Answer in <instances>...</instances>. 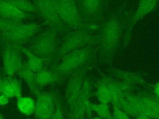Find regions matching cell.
I'll return each instance as SVG.
<instances>
[{
  "mask_svg": "<svg viewBox=\"0 0 159 119\" xmlns=\"http://www.w3.org/2000/svg\"><path fill=\"white\" fill-rule=\"evenodd\" d=\"M122 32V24L117 17H112L102 25L98 36L97 43L103 60L112 59L118 48Z\"/></svg>",
  "mask_w": 159,
  "mask_h": 119,
  "instance_id": "obj_1",
  "label": "cell"
},
{
  "mask_svg": "<svg viewBox=\"0 0 159 119\" xmlns=\"http://www.w3.org/2000/svg\"><path fill=\"white\" fill-rule=\"evenodd\" d=\"M95 50L92 45L84 46L65 55L61 61L52 69L61 78L72 75L80 68L86 66L94 55Z\"/></svg>",
  "mask_w": 159,
  "mask_h": 119,
  "instance_id": "obj_2",
  "label": "cell"
},
{
  "mask_svg": "<svg viewBox=\"0 0 159 119\" xmlns=\"http://www.w3.org/2000/svg\"><path fill=\"white\" fill-rule=\"evenodd\" d=\"M58 31L57 29L48 26L34 39L29 48L35 55L43 60L47 68L55 61L58 50Z\"/></svg>",
  "mask_w": 159,
  "mask_h": 119,
  "instance_id": "obj_3",
  "label": "cell"
},
{
  "mask_svg": "<svg viewBox=\"0 0 159 119\" xmlns=\"http://www.w3.org/2000/svg\"><path fill=\"white\" fill-rule=\"evenodd\" d=\"M44 23L32 22L20 24L16 27L0 32V45L22 46L33 38L40 32Z\"/></svg>",
  "mask_w": 159,
  "mask_h": 119,
  "instance_id": "obj_4",
  "label": "cell"
},
{
  "mask_svg": "<svg viewBox=\"0 0 159 119\" xmlns=\"http://www.w3.org/2000/svg\"><path fill=\"white\" fill-rule=\"evenodd\" d=\"M98 36L94 35L88 29H78L66 36L58 48L55 60L61 58L66 53L73 50L96 45Z\"/></svg>",
  "mask_w": 159,
  "mask_h": 119,
  "instance_id": "obj_5",
  "label": "cell"
},
{
  "mask_svg": "<svg viewBox=\"0 0 159 119\" xmlns=\"http://www.w3.org/2000/svg\"><path fill=\"white\" fill-rule=\"evenodd\" d=\"M58 18L63 25L78 29H88L79 14L76 3H66L60 0H54Z\"/></svg>",
  "mask_w": 159,
  "mask_h": 119,
  "instance_id": "obj_6",
  "label": "cell"
},
{
  "mask_svg": "<svg viewBox=\"0 0 159 119\" xmlns=\"http://www.w3.org/2000/svg\"><path fill=\"white\" fill-rule=\"evenodd\" d=\"M2 49V69L5 76L14 77L19 73L23 61L19 46L0 45Z\"/></svg>",
  "mask_w": 159,
  "mask_h": 119,
  "instance_id": "obj_7",
  "label": "cell"
},
{
  "mask_svg": "<svg viewBox=\"0 0 159 119\" xmlns=\"http://www.w3.org/2000/svg\"><path fill=\"white\" fill-rule=\"evenodd\" d=\"M36 13L41 16L46 24L58 30L63 25L58 18L54 0H33Z\"/></svg>",
  "mask_w": 159,
  "mask_h": 119,
  "instance_id": "obj_8",
  "label": "cell"
},
{
  "mask_svg": "<svg viewBox=\"0 0 159 119\" xmlns=\"http://www.w3.org/2000/svg\"><path fill=\"white\" fill-rule=\"evenodd\" d=\"M91 91V82L88 77H86L81 92L75 104L71 107L70 119H82L86 113L91 112V103L89 99Z\"/></svg>",
  "mask_w": 159,
  "mask_h": 119,
  "instance_id": "obj_9",
  "label": "cell"
},
{
  "mask_svg": "<svg viewBox=\"0 0 159 119\" xmlns=\"http://www.w3.org/2000/svg\"><path fill=\"white\" fill-rule=\"evenodd\" d=\"M106 0H79V14L83 21L93 22L102 15Z\"/></svg>",
  "mask_w": 159,
  "mask_h": 119,
  "instance_id": "obj_10",
  "label": "cell"
},
{
  "mask_svg": "<svg viewBox=\"0 0 159 119\" xmlns=\"http://www.w3.org/2000/svg\"><path fill=\"white\" fill-rule=\"evenodd\" d=\"M34 115L38 119H52L55 112V97L52 91L39 92L37 95Z\"/></svg>",
  "mask_w": 159,
  "mask_h": 119,
  "instance_id": "obj_11",
  "label": "cell"
},
{
  "mask_svg": "<svg viewBox=\"0 0 159 119\" xmlns=\"http://www.w3.org/2000/svg\"><path fill=\"white\" fill-rule=\"evenodd\" d=\"M86 66L71 75L66 88V99L68 104L72 107L78 100L83 86L86 76Z\"/></svg>",
  "mask_w": 159,
  "mask_h": 119,
  "instance_id": "obj_12",
  "label": "cell"
},
{
  "mask_svg": "<svg viewBox=\"0 0 159 119\" xmlns=\"http://www.w3.org/2000/svg\"><path fill=\"white\" fill-rule=\"evenodd\" d=\"M119 81H116L108 77L101 78L96 83V95L100 102L109 104L112 96L117 89Z\"/></svg>",
  "mask_w": 159,
  "mask_h": 119,
  "instance_id": "obj_13",
  "label": "cell"
},
{
  "mask_svg": "<svg viewBox=\"0 0 159 119\" xmlns=\"http://www.w3.org/2000/svg\"><path fill=\"white\" fill-rule=\"evenodd\" d=\"M0 17L23 22L24 20L30 18V14L19 10L12 4L5 0H0Z\"/></svg>",
  "mask_w": 159,
  "mask_h": 119,
  "instance_id": "obj_14",
  "label": "cell"
},
{
  "mask_svg": "<svg viewBox=\"0 0 159 119\" xmlns=\"http://www.w3.org/2000/svg\"><path fill=\"white\" fill-rule=\"evenodd\" d=\"M1 93L5 94L9 99H18L21 97L22 94L21 80L14 76L10 77L4 75Z\"/></svg>",
  "mask_w": 159,
  "mask_h": 119,
  "instance_id": "obj_15",
  "label": "cell"
},
{
  "mask_svg": "<svg viewBox=\"0 0 159 119\" xmlns=\"http://www.w3.org/2000/svg\"><path fill=\"white\" fill-rule=\"evenodd\" d=\"M62 79L51 68H45L35 73V81L37 86L44 87L60 82Z\"/></svg>",
  "mask_w": 159,
  "mask_h": 119,
  "instance_id": "obj_16",
  "label": "cell"
},
{
  "mask_svg": "<svg viewBox=\"0 0 159 119\" xmlns=\"http://www.w3.org/2000/svg\"><path fill=\"white\" fill-rule=\"evenodd\" d=\"M17 74L26 82L31 92L37 95L40 92L35 81V72L31 69L27 61L23 62Z\"/></svg>",
  "mask_w": 159,
  "mask_h": 119,
  "instance_id": "obj_17",
  "label": "cell"
},
{
  "mask_svg": "<svg viewBox=\"0 0 159 119\" xmlns=\"http://www.w3.org/2000/svg\"><path fill=\"white\" fill-rule=\"evenodd\" d=\"M158 1V0H140L138 7L131 19V25H134L140 19L154 9Z\"/></svg>",
  "mask_w": 159,
  "mask_h": 119,
  "instance_id": "obj_18",
  "label": "cell"
},
{
  "mask_svg": "<svg viewBox=\"0 0 159 119\" xmlns=\"http://www.w3.org/2000/svg\"><path fill=\"white\" fill-rule=\"evenodd\" d=\"M19 48L22 53H24L27 56V60L26 61L34 71L36 73L45 68H47L43 60L35 55L29 48H25L23 45L20 46Z\"/></svg>",
  "mask_w": 159,
  "mask_h": 119,
  "instance_id": "obj_19",
  "label": "cell"
},
{
  "mask_svg": "<svg viewBox=\"0 0 159 119\" xmlns=\"http://www.w3.org/2000/svg\"><path fill=\"white\" fill-rule=\"evenodd\" d=\"M35 101L29 97L21 96L17 99V107L19 111L27 116L34 113Z\"/></svg>",
  "mask_w": 159,
  "mask_h": 119,
  "instance_id": "obj_20",
  "label": "cell"
},
{
  "mask_svg": "<svg viewBox=\"0 0 159 119\" xmlns=\"http://www.w3.org/2000/svg\"><path fill=\"white\" fill-rule=\"evenodd\" d=\"M13 6H14L19 10L27 13H36L35 9L34 7L33 2H30L29 0H5ZM37 14V13H36Z\"/></svg>",
  "mask_w": 159,
  "mask_h": 119,
  "instance_id": "obj_21",
  "label": "cell"
},
{
  "mask_svg": "<svg viewBox=\"0 0 159 119\" xmlns=\"http://www.w3.org/2000/svg\"><path fill=\"white\" fill-rule=\"evenodd\" d=\"M91 111L96 112L102 119H112V116L107 104L101 102L99 104H91Z\"/></svg>",
  "mask_w": 159,
  "mask_h": 119,
  "instance_id": "obj_22",
  "label": "cell"
},
{
  "mask_svg": "<svg viewBox=\"0 0 159 119\" xmlns=\"http://www.w3.org/2000/svg\"><path fill=\"white\" fill-rule=\"evenodd\" d=\"M23 23L22 21H16L0 17V32L16 27Z\"/></svg>",
  "mask_w": 159,
  "mask_h": 119,
  "instance_id": "obj_23",
  "label": "cell"
},
{
  "mask_svg": "<svg viewBox=\"0 0 159 119\" xmlns=\"http://www.w3.org/2000/svg\"><path fill=\"white\" fill-rule=\"evenodd\" d=\"M112 119H129V115L120 108L114 107L112 114Z\"/></svg>",
  "mask_w": 159,
  "mask_h": 119,
  "instance_id": "obj_24",
  "label": "cell"
},
{
  "mask_svg": "<svg viewBox=\"0 0 159 119\" xmlns=\"http://www.w3.org/2000/svg\"><path fill=\"white\" fill-rule=\"evenodd\" d=\"M52 119H63L61 108L58 103L56 104V109L55 110Z\"/></svg>",
  "mask_w": 159,
  "mask_h": 119,
  "instance_id": "obj_25",
  "label": "cell"
},
{
  "mask_svg": "<svg viewBox=\"0 0 159 119\" xmlns=\"http://www.w3.org/2000/svg\"><path fill=\"white\" fill-rule=\"evenodd\" d=\"M9 98L5 94L2 93L0 94V105L3 106L6 105L9 102Z\"/></svg>",
  "mask_w": 159,
  "mask_h": 119,
  "instance_id": "obj_26",
  "label": "cell"
},
{
  "mask_svg": "<svg viewBox=\"0 0 159 119\" xmlns=\"http://www.w3.org/2000/svg\"><path fill=\"white\" fill-rule=\"evenodd\" d=\"M153 90L154 93L155 94V96L159 97V82H158L153 87Z\"/></svg>",
  "mask_w": 159,
  "mask_h": 119,
  "instance_id": "obj_27",
  "label": "cell"
},
{
  "mask_svg": "<svg viewBox=\"0 0 159 119\" xmlns=\"http://www.w3.org/2000/svg\"><path fill=\"white\" fill-rule=\"evenodd\" d=\"M137 119H150L149 117L142 113H139V114L137 116Z\"/></svg>",
  "mask_w": 159,
  "mask_h": 119,
  "instance_id": "obj_28",
  "label": "cell"
},
{
  "mask_svg": "<svg viewBox=\"0 0 159 119\" xmlns=\"http://www.w3.org/2000/svg\"><path fill=\"white\" fill-rule=\"evenodd\" d=\"M152 98V99L155 102V104L158 105V106H159V97H157V96H155V97H151Z\"/></svg>",
  "mask_w": 159,
  "mask_h": 119,
  "instance_id": "obj_29",
  "label": "cell"
},
{
  "mask_svg": "<svg viewBox=\"0 0 159 119\" xmlns=\"http://www.w3.org/2000/svg\"><path fill=\"white\" fill-rule=\"evenodd\" d=\"M3 80H4V76H0V94L2 91V84H3Z\"/></svg>",
  "mask_w": 159,
  "mask_h": 119,
  "instance_id": "obj_30",
  "label": "cell"
},
{
  "mask_svg": "<svg viewBox=\"0 0 159 119\" xmlns=\"http://www.w3.org/2000/svg\"><path fill=\"white\" fill-rule=\"evenodd\" d=\"M60 1L66 3H76L75 0H60Z\"/></svg>",
  "mask_w": 159,
  "mask_h": 119,
  "instance_id": "obj_31",
  "label": "cell"
},
{
  "mask_svg": "<svg viewBox=\"0 0 159 119\" xmlns=\"http://www.w3.org/2000/svg\"><path fill=\"white\" fill-rule=\"evenodd\" d=\"M91 119H102V118H101L100 117H94V118H91Z\"/></svg>",
  "mask_w": 159,
  "mask_h": 119,
  "instance_id": "obj_32",
  "label": "cell"
},
{
  "mask_svg": "<svg viewBox=\"0 0 159 119\" xmlns=\"http://www.w3.org/2000/svg\"><path fill=\"white\" fill-rule=\"evenodd\" d=\"M0 119H4V118H3V117L0 114Z\"/></svg>",
  "mask_w": 159,
  "mask_h": 119,
  "instance_id": "obj_33",
  "label": "cell"
}]
</instances>
